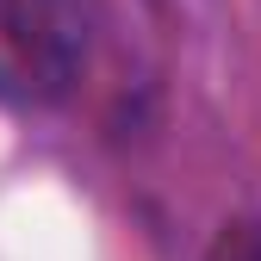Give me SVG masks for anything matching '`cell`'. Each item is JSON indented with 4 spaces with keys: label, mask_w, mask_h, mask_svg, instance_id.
<instances>
[{
    "label": "cell",
    "mask_w": 261,
    "mask_h": 261,
    "mask_svg": "<svg viewBox=\"0 0 261 261\" xmlns=\"http://www.w3.org/2000/svg\"><path fill=\"white\" fill-rule=\"evenodd\" d=\"M205 261H261V218H237V224H224Z\"/></svg>",
    "instance_id": "cell-2"
},
{
    "label": "cell",
    "mask_w": 261,
    "mask_h": 261,
    "mask_svg": "<svg viewBox=\"0 0 261 261\" xmlns=\"http://www.w3.org/2000/svg\"><path fill=\"white\" fill-rule=\"evenodd\" d=\"M81 19L75 0H0V100L50 106L75 87Z\"/></svg>",
    "instance_id": "cell-1"
}]
</instances>
